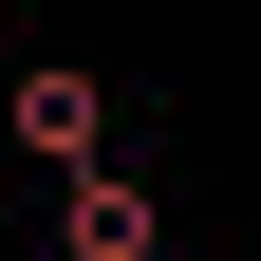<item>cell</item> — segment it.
<instances>
[{
    "mask_svg": "<svg viewBox=\"0 0 261 261\" xmlns=\"http://www.w3.org/2000/svg\"><path fill=\"white\" fill-rule=\"evenodd\" d=\"M56 243H75V261H168V224H149L130 168H93V187H56Z\"/></svg>",
    "mask_w": 261,
    "mask_h": 261,
    "instance_id": "2",
    "label": "cell"
},
{
    "mask_svg": "<svg viewBox=\"0 0 261 261\" xmlns=\"http://www.w3.org/2000/svg\"><path fill=\"white\" fill-rule=\"evenodd\" d=\"M0 130H19L56 187H93V168H112V93H93V75H19V93H0Z\"/></svg>",
    "mask_w": 261,
    "mask_h": 261,
    "instance_id": "1",
    "label": "cell"
}]
</instances>
